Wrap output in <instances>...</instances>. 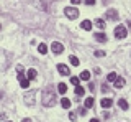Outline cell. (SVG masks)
<instances>
[{
  "instance_id": "17",
  "label": "cell",
  "mask_w": 131,
  "mask_h": 122,
  "mask_svg": "<svg viewBox=\"0 0 131 122\" xmlns=\"http://www.w3.org/2000/svg\"><path fill=\"white\" fill-rule=\"evenodd\" d=\"M85 107H87V109H90V107H93V97L92 96H90V97H87V99H85Z\"/></svg>"
},
{
  "instance_id": "14",
  "label": "cell",
  "mask_w": 131,
  "mask_h": 122,
  "mask_svg": "<svg viewBox=\"0 0 131 122\" xmlns=\"http://www.w3.org/2000/svg\"><path fill=\"white\" fill-rule=\"evenodd\" d=\"M57 92H59V94H66V92H67V86H66L64 83H59L57 84Z\"/></svg>"
},
{
  "instance_id": "11",
  "label": "cell",
  "mask_w": 131,
  "mask_h": 122,
  "mask_svg": "<svg viewBox=\"0 0 131 122\" xmlns=\"http://www.w3.org/2000/svg\"><path fill=\"white\" fill-rule=\"evenodd\" d=\"M80 28H82V30H85V31L92 30V22H90V20H84V22L80 23Z\"/></svg>"
},
{
  "instance_id": "15",
  "label": "cell",
  "mask_w": 131,
  "mask_h": 122,
  "mask_svg": "<svg viewBox=\"0 0 131 122\" xmlns=\"http://www.w3.org/2000/svg\"><path fill=\"white\" fill-rule=\"evenodd\" d=\"M69 61H71V64H72V66H79V63H80L79 58H77V56H74V55L69 56Z\"/></svg>"
},
{
  "instance_id": "2",
  "label": "cell",
  "mask_w": 131,
  "mask_h": 122,
  "mask_svg": "<svg viewBox=\"0 0 131 122\" xmlns=\"http://www.w3.org/2000/svg\"><path fill=\"white\" fill-rule=\"evenodd\" d=\"M64 13L67 18L71 20H75L77 17H79V8H74V7H67V8H64Z\"/></svg>"
},
{
  "instance_id": "37",
  "label": "cell",
  "mask_w": 131,
  "mask_h": 122,
  "mask_svg": "<svg viewBox=\"0 0 131 122\" xmlns=\"http://www.w3.org/2000/svg\"><path fill=\"white\" fill-rule=\"evenodd\" d=\"M2 96H3V94H2V92H0V99H2Z\"/></svg>"
},
{
  "instance_id": "21",
  "label": "cell",
  "mask_w": 131,
  "mask_h": 122,
  "mask_svg": "<svg viewBox=\"0 0 131 122\" xmlns=\"http://www.w3.org/2000/svg\"><path fill=\"white\" fill-rule=\"evenodd\" d=\"M80 79L89 81V79H90V71H82V73H80Z\"/></svg>"
},
{
  "instance_id": "9",
  "label": "cell",
  "mask_w": 131,
  "mask_h": 122,
  "mask_svg": "<svg viewBox=\"0 0 131 122\" xmlns=\"http://www.w3.org/2000/svg\"><path fill=\"white\" fill-rule=\"evenodd\" d=\"M112 104H113V99H110V97H103V99H102V102H100V106L103 109H108Z\"/></svg>"
},
{
  "instance_id": "16",
  "label": "cell",
  "mask_w": 131,
  "mask_h": 122,
  "mask_svg": "<svg viewBox=\"0 0 131 122\" xmlns=\"http://www.w3.org/2000/svg\"><path fill=\"white\" fill-rule=\"evenodd\" d=\"M61 106H62L64 109H69L71 107V101H69L67 97H62V99H61Z\"/></svg>"
},
{
  "instance_id": "33",
  "label": "cell",
  "mask_w": 131,
  "mask_h": 122,
  "mask_svg": "<svg viewBox=\"0 0 131 122\" xmlns=\"http://www.w3.org/2000/svg\"><path fill=\"white\" fill-rule=\"evenodd\" d=\"M7 119V114H0V120H5Z\"/></svg>"
},
{
  "instance_id": "22",
  "label": "cell",
  "mask_w": 131,
  "mask_h": 122,
  "mask_svg": "<svg viewBox=\"0 0 131 122\" xmlns=\"http://www.w3.org/2000/svg\"><path fill=\"white\" fill-rule=\"evenodd\" d=\"M95 25L100 28V30H103V28H105V22H103L102 18H97V20H95Z\"/></svg>"
},
{
  "instance_id": "20",
  "label": "cell",
  "mask_w": 131,
  "mask_h": 122,
  "mask_svg": "<svg viewBox=\"0 0 131 122\" xmlns=\"http://www.w3.org/2000/svg\"><path fill=\"white\" fill-rule=\"evenodd\" d=\"M118 106H120L123 111H126V109H128V102H126V99H120V101H118Z\"/></svg>"
},
{
  "instance_id": "35",
  "label": "cell",
  "mask_w": 131,
  "mask_h": 122,
  "mask_svg": "<svg viewBox=\"0 0 131 122\" xmlns=\"http://www.w3.org/2000/svg\"><path fill=\"white\" fill-rule=\"evenodd\" d=\"M21 122H31V119H23Z\"/></svg>"
},
{
  "instance_id": "23",
  "label": "cell",
  "mask_w": 131,
  "mask_h": 122,
  "mask_svg": "<svg viewBox=\"0 0 131 122\" xmlns=\"http://www.w3.org/2000/svg\"><path fill=\"white\" fill-rule=\"evenodd\" d=\"M116 78H118V74H116V73H110V74L106 76V79H108V81H112V83H115V81H116Z\"/></svg>"
},
{
  "instance_id": "7",
  "label": "cell",
  "mask_w": 131,
  "mask_h": 122,
  "mask_svg": "<svg viewBox=\"0 0 131 122\" xmlns=\"http://www.w3.org/2000/svg\"><path fill=\"white\" fill-rule=\"evenodd\" d=\"M18 81H20V86H21L23 89L30 88V79L25 78V74H18Z\"/></svg>"
},
{
  "instance_id": "13",
  "label": "cell",
  "mask_w": 131,
  "mask_h": 122,
  "mask_svg": "<svg viewBox=\"0 0 131 122\" xmlns=\"http://www.w3.org/2000/svg\"><path fill=\"white\" fill-rule=\"evenodd\" d=\"M26 78L28 79H36V78H38V73H36V69H33V68H31V69H28L26 71Z\"/></svg>"
},
{
  "instance_id": "8",
  "label": "cell",
  "mask_w": 131,
  "mask_h": 122,
  "mask_svg": "<svg viewBox=\"0 0 131 122\" xmlns=\"http://www.w3.org/2000/svg\"><path fill=\"white\" fill-rule=\"evenodd\" d=\"M57 71H59V74H62V76L71 74V69H69V66H66V64H57Z\"/></svg>"
},
{
  "instance_id": "6",
  "label": "cell",
  "mask_w": 131,
  "mask_h": 122,
  "mask_svg": "<svg viewBox=\"0 0 131 122\" xmlns=\"http://www.w3.org/2000/svg\"><path fill=\"white\" fill-rule=\"evenodd\" d=\"M105 18H108V20H113V22H118V12L115 10V8H110V10H106V13H105Z\"/></svg>"
},
{
  "instance_id": "3",
  "label": "cell",
  "mask_w": 131,
  "mask_h": 122,
  "mask_svg": "<svg viewBox=\"0 0 131 122\" xmlns=\"http://www.w3.org/2000/svg\"><path fill=\"white\" fill-rule=\"evenodd\" d=\"M126 28L123 27V25H118L116 28H115V36H116V38H120V40H123V38H126Z\"/></svg>"
},
{
  "instance_id": "19",
  "label": "cell",
  "mask_w": 131,
  "mask_h": 122,
  "mask_svg": "<svg viewBox=\"0 0 131 122\" xmlns=\"http://www.w3.org/2000/svg\"><path fill=\"white\" fill-rule=\"evenodd\" d=\"M38 50H39V53H41V55H46V53H48V46H46L44 43H39Z\"/></svg>"
},
{
  "instance_id": "12",
  "label": "cell",
  "mask_w": 131,
  "mask_h": 122,
  "mask_svg": "<svg viewBox=\"0 0 131 122\" xmlns=\"http://www.w3.org/2000/svg\"><path fill=\"white\" fill-rule=\"evenodd\" d=\"M95 40H97L98 43H106V40H108V38H106V35H105V33H102V31H100V33H97V35H95Z\"/></svg>"
},
{
  "instance_id": "30",
  "label": "cell",
  "mask_w": 131,
  "mask_h": 122,
  "mask_svg": "<svg viewBox=\"0 0 131 122\" xmlns=\"http://www.w3.org/2000/svg\"><path fill=\"white\" fill-rule=\"evenodd\" d=\"M85 112H87V107H85V106L79 109V114H80V116H85Z\"/></svg>"
},
{
  "instance_id": "10",
  "label": "cell",
  "mask_w": 131,
  "mask_h": 122,
  "mask_svg": "<svg viewBox=\"0 0 131 122\" xmlns=\"http://www.w3.org/2000/svg\"><path fill=\"white\" fill-rule=\"evenodd\" d=\"M125 84H126V81L123 79V78H116V81L113 83V86L116 88V89H121V88H125Z\"/></svg>"
},
{
  "instance_id": "38",
  "label": "cell",
  "mask_w": 131,
  "mask_h": 122,
  "mask_svg": "<svg viewBox=\"0 0 131 122\" xmlns=\"http://www.w3.org/2000/svg\"><path fill=\"white\" fill-rule=\"evenodd\" d=\"M7 122H12V120H7Z\"/></svg>"
},
{
  "instance_id": "24",
  "label": "cell",
  "mask_w": 131,
  "mask_h": 122,
  "mask_svg": "<svg viewBox=\"0 0 131 122\" xmlns=\"http://www.w3.org/2000/svg\"><path fill=\"white\" fill-rule=\"evenodd\" d=\"M108 91H110L108 84H106V83H103V84H102V92H103V94H105V92H108Z\"/></svg>"
},
{
  "instance_id": "27",
  "label": "cell",
  "mask_w": 131,
  "mask_h": 122,
  "mask_svg": "<svg viewBox=\"0 0 131 122\" xmlns=\"http://www.w3.org/2000/svg\"><path fill=\"white\" fill-rule=\"evenodd\" d=\"M87 88H89V91L93 94V91H95V84H93V83H89V86H87Z\"/></svg>"
},
{
  "instance_id": "28",
  "label": "cell",
  "mask_w": 131,
  "mask_h": 122,
  "mask_svg": "<svg viewBox=\"0 0 131 122\" xmlns=\"http://www.w3.org/2000/svg\"><path fill=\"white\" fill-rule=\"evenodd\" d=\"M69 119H71V120H75L77 119V112H69Z\"/></svg>"
},
{
  "instance_id": "29",
  "label": "cell",
  "mask_w": 131,
  "mask_h": 122,
  "mask_svg": "<svg viewBox=\"0 0 131 122\" xmlns=\"http://www.w3.org/2000/svg\"><path fill=\"white\" fill-rule=\"evenodd\" d=\"M16 71H18V74H23V73H25V69H23L21 64H18V66H16Z\"/></svg>"
},
{
  "instance_id": "4",
  "label": "cell",
  "mask_w": 131,
  "mask_h": 122,
  "mask_svg": "<svg viewBox=\"0 0 131 122\" xmlns=\"http://www.w3.org/2000/svg\"><path fill=\"white\" fill-rule=\"evenodd\" d=\"M51 50H52V53H56V55H61V53L64 51V45L59 43V41H52Z\"/></svg>"
},
{
  "instance_id": "31",
  "label": "cell",
  "mask_w": 131,
  "mask_h": 122,
  "mask_svg": "<svg viewBox=\"0 0 131 122\" xmlns=\"http://www.w3.org/2000/svg\"><path fill=\"white\" fill-rule=\"evenodd\" d=\"M102 117H103V119L106 120V119H108V117H110V112H106V111H105L103 114H102Z\"/></svg>"
},
{
  "instance_id": "18",
  "label": "cell",
  "mask_w": 131,
  "mask_h": 122,
  "mask_svg": "<svg viewBox=\"0 0 131 122\" xmlns=\"http://www.w3.org/2000/svg\"><path fill=\"white\" fill-rule=\"evenodd\" d=\"M84 94H85V89L80 88V86H77V88H75V96H77V97H82Z\"/></svg>"
},
{
  "instance_id": "26",
  "label": "cell",
  "mask_w": 131,
  "mask_h": 122,
  "mask_svg": "<svg viewBox=\"0 0 131 122\" xmlns=\"http://www.w3.org/2000/svg\"><path fill=\"white\" fill-rule=\"evenodd\" d=\"M95 56H97V58H102V56H105V51L97 50V51H95Z\"/></svg>"
},
{
  "instance_id": "32",
  "label": "cell",
  "mask_w": 131,
  "mask_h": 122,
  "mask_svg": "<svg viewBox=\"0 0 131 122\" xmlns=\"http://www.w3.org/2000/svg\"><path fill=\"white\" fill-rule=\"evenodd\" d=\"M85 3L87 5H95V0H85Z\"/></svg>"
},
{
  "instance_id": "34",
  "label": "cell",
  "mask_w": 131,
  "mask_h": 122,
  "mask_svg": "<svg viewBox=\"0 0 131 122\" xmlns=\"http://www.w3.org/2000/svg\"><path fill=\"white\" fill-rule=\"evenodd\" d=\"M71 2H72V3H74V5H79V3H80V2H82V0H71Z\"/></svg>"
},
{
  "instance_id": "25",
  "label": "cell",
  "mask_w": 131,
  "mask_h": 122,
  "mask_svg": "<svg viewBox=\"0 0 131 122\" xmlns=\"http://www.w3.org/2000/svg\"><path fill=\"white\" fill-rule=\"evenodd\" d=\"M71 83L74 84V86H79V78H77V76H74V78H71Z\"/></svg>"
},
{
  "instance_id": "5",
  "label": "cell",
  "mask_w": 131,
  "mask_h": 122,
  "mask_svg": "<svg viewBox=\"0 0 131 122\" xmlns=\"http://www.w3.org/2000/svg\"><path fill=\"white\" fill-rule=\"evenodd\" d=\"M35 96H36V91H30L25 94V102H26L28 106H33L35 104Z\"/></svg>"
},
{
  "instance_id": "36",
  "label": "cell",
  "mask_w": 131,
  "mask_h": 122,
  "mask_svg": "<svg viewBox=\"0 0 131 122\" xmlns=\"http://www.w3.org/2000/svg\"><path fill=\"white\" fill-rule=\"evenodd\" d=\"M90 122H100V120H98V119H92V120H90Z\"/></svg>"
},
{
  "instance_id": "1",
  "label": "cell",
  "mask_w": 131,
  "mask_h": 122,
  "mask_svg": "<svg viewBox=\"0 0 131 122\" xmlns=\"http://www.w3.org/2000/svg\"><path fill=\"white\" fill-rule=\"evenodd\" d=\"M41 102H43V106H46V107H52V106L56 104V91L51 86H48V88L43 89Z\"/></svg>"
}]
</instances>
